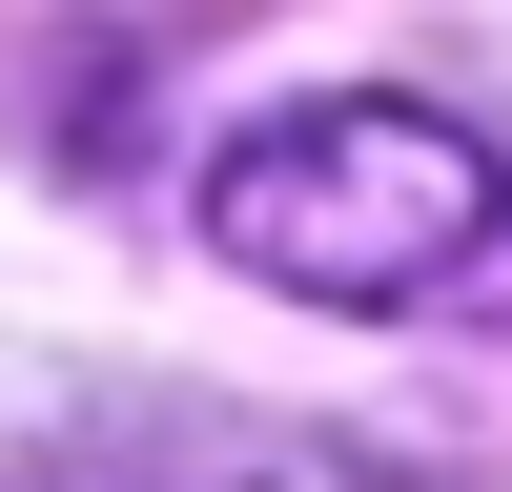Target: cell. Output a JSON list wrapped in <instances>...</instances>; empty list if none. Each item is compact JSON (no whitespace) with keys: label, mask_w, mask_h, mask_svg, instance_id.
Returning a JSON list of instances; mask_svg holds the SVG:
<instances>
[{"label":"cell","mask_w":512,"mask_h":492,"mask_svg":"<svg viewBox=\"0 0 512 492\" xmlns=\"http://www.w3.org/2000/svg\"><path fill=\"white\" fill-rule=\"evenodd\" d=\"M205 246L308 308H410L512 246V144H472L451 103H287L205 164Z\"/></svg>","instance_id":"6da1fadb"},{"label":"cell","mask_w":512,"mask_h":492,"mask_svg":"<svg viewBox=\"0 0 512 492\" xmlns=\"http://www.w3.org/2000/svg\"><path fill=\"white\" fill-rule=\"evenodd\" d=\"M0 492H390L369 451H308V431H144V451H41Z\"/></svg>","instance_id":"7a4b0ae2"}]
</instances>
